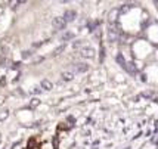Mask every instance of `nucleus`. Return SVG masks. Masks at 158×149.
<instances>
[{"label": "nucleus", "instance_id": "39448f33", "mask_svg": "<svg viewBox=\"0 0 158 149\" xmlns=\"http://www.w3.org/2000/svg\"><path fill=\"white\" fill-rule=\"evenodd\" d=\"M40 87H41V90L49 92V90L53 89V84H52V81H50V80H47V78H43V80L40 81Z\"/></svg>", "mask_w": 158, "mask_h": 149}, {"label": "nucleus", "instance_id": "6ab92c4d", "mask_svg": "<svg viewBox=\"0 0 158 149\" xmlns=\"http://www.w3.org/2000/svg\"><path fill=\"white\" fill-rule=\"evenodd\" d=\"M0 145H2V134H0Z\"/></svg>", "mask_w": 158, "mask_h": 149}, {"label": "nucleus", "instance_id": "9b49d317", "mask_svg": "<svg viewBox=\"0 0 158 149\" xmlns=\"http://www.w3.org/2000/svg\"><path fill=\"white\" fill-rule=\"evenodd\" d=\"M124 69H126V71H127V73H130V74H135V73H136V68L133 67V64H129V62L126 64Z\"/></svg>", "mask_w": 158, "mask_h": 149}, {"label": "nucleus", "instance_id": "6e6552de", "mask_svg": "<svg viewBox=\"0 0 158 149\" xmlns=\"http://www.w3.org/2000/svg\"><path fill=\"white\" fill-rule=\"evenodd\" d=\"M115 61H117V64H118L121 68H124V67H126V64H127V61L124 59V56H123V53H117V56H115Z\"/></svg>", "mask_w": 158, "mask_h": 149}, {"label": "nucleus", "instance_id": "f03ea898", "mask_svg": "<svg viewBox=\"0 0 158 149\" xmlns=\"http://www.w3.org/2000/svg\"><path fill=\"white\" fill-rule=\"evenodd\" d=\"M78 55L81 58H84V59H92L96 55V50L92 46H83L80 50H78Z\"/></svg>", "mask_w": 158, "mask_h": 149}, {"label": "nucleus", "instance_id": "1a4fd4ad", "mask_svg": "<svg viewBox=\"0 0 158 149\" xmlns=\"http://www.w3.org/2000/svg\"><path fill=\"white\" fill-rule=\"evenodd\" d=\"M73 39H74V33H71V31H65L62 34V37H61L62 41H68V40H73Z\"/></svg>", "mask_w": 158, "mask_h": 149}, {"label": "nucleus", "instance_id": "20e7f679", "mask_svg": "<svg viewBox=\"0 0 158 149\" xmlns=\"http://www.w3.org/2000/svg\"><path fill=\"white\" fill-rule=\"evenodd\" d=\"M52 25H53L55 30H64L67 27V22L62 16H55V18L52 19Z\"/></svg>", "mask_w": 158, "mask_h": 149}, {"label": "nucleus", "instance_id": "ddd939ff", "mask_svg": "<svg viewBox=\"0 0 158 149\" xmlns=\"http://www.w3.org/2000/svg\"><path fill=\"white\" fill-rule=\"evenodd\" d=\"M7 117H9V109H3V111H0V121H5Z\"/></svg>", "mask_w": 158, "mask_h": 149}, {"label": "nucleus", "instance_id": "a211bd4d", "mask_svg": "<svg viewBox=\"0 0 158 149\" xmlns=\"http://www.w3.org/2000/svg\"><path fill=\"white\" fill-rule=\"evenodd\" d=\"M43 59H45L43 56H39V58H36V59H34V64H39V62H41Z\"/></svg>", "mask_w": 158, "mask_h": 149}, {"label": "nucleus", "instance_id": "aec40b11", "mask_svg": "<svg viewBox=\"0 0 158 149\" xmlns=\"http://www.w3.org/2000/svg\"><path fill=\"white\" fill-rule=\"evenodd\" d=\"M2 149H5V148H2Z\"/></svg>", "mask_w": 158, "mask_h": 149}, {"label": "nucleus", "instance_id": "2eb2a0df", "mask_svg": "<svg viewBox=\"0 0 158 149\" xmlns=\"http://www.w3.org/2000/svg\"><path fill=\"white\" fill-rule=\"evenodd\" d=\"M31 93H33V94H39V93H41V87H40V86L33 87V89H31Z\"/></svg>", "mask_w": 158, "mask_h": 149}, {"label": "nucleus", "instance_id": "9d476101", "mask_svg": "<svg viewBox=\"0 0 158 149\" xmlns=\"http://www.w3.org/2000/svg\"><path fill=\"white\" fill-rule=\"evenodd\" d=\"M83 46H84V41H83V40H75V41L73 43V49H78V50H80Z\"/></svg>", "mask_w": 158, "mask_h": 149}, {"label": "nucleus", "instance_id": "f257e3e1", "mask_svg": "<svg viewBox=\"0 0 158 149\" xmlns=\"http://www.w3.org/2000/svg\"><path fill=\"white\" fill-rule=\"evenodd\" d=\"M120 33H121V30H120V25L117 24V22H111L109 24V30H108V40L109 41H117L118 39H120Z\"/></svg>", "mask_w": 158, "mask_h": 149}, {"label": "nucleus", "instance_id": "f3484780", "mask_svg": "<svg viewBox=\"0 0 158 149\" xmlns=\"http://www.w3.org/2000/svg\"><path fill=\"white\" fill-rule=\"evenodd\" d=\"M129 9H131V5H124V6H123L121 9H120V12H121V13H126Z\"/></svg>", "mask_w": 158, "mask_h": 149}, {"label": "nucleus", "instance_id": "0eeeda50", "mask_svg": "<svg viewBox=\"0 0 158 149\" xmlns=\"http://www.w3.org/2000/svg\"><path fill=\"white\" fill-rule=\"evenodd\" d=\"M74 73L73 71H64L61 74V78H62V81H73L74 80Z\"/></svg>", "mask_w": 158, "mask_h": 149}, {"label": "nucleus", "instance_id": "4468645a", "mask_svg": "<svg viewBox=\"0 0 158 149\" xmlns=\"http://www.w3.org/2000/svg\"><path fill=\"white\" fill-rule=\"evenodd\" d=\"M39 105H40V100L36 99V98H34V99L30 102V106H31V108H36V106H39Z\"/></svg>", "mask_w": 158, "mask_h": 149}, {"label": "nucleus", "instance_id": "423d86ee", "mask_svg": "<svg viewBox=\"0 0 158 149\" xmlns=\"http://www.w3.org/2000/svg\"><path fill=\"white\" fill-rule=\"evenodd\" d=\"M75 16H77V12H75V11H67V12L64 13L62 18H64L65 22L68 24V22H73V21L75 19Z\"/></svg>", "mask_w": 158, "mask_h": 149}, {"label": "nucleus", "instance_id": "f8f14e48", "mask_svg": "<svg viewBox=\"0 0 158 149\" xmlns=\"http://www.w3.org/2000/svg\"><path fill=\"white\" fill-rule=\"evenodd\" d=\"M65 47H67L65 45H61V46H58V47H56V49L53 50V55H55V56H58V55H61V53H62V52L65 50Z\"/></svg>", "mask_w": 158, "mask_h": 149}, {"label": "nucleus", "instance_id": "7ed1b4c3", "mask_svg": "<svg viewBox=\"0 0 158 149\" xmlns=\"http://www.w3.org/2000/svg\"><path fill=\"white\" fill-rule=\"evenodd\" d=\"M89 71V65L86 62H75L73 65V73H78V74H83V73H87Z\"/></svg>", "mask_w": 158, "mask_h": 149}, {"label": "nucleus", "instance_id": "dca6fc26", "mask_svg": "<svg viewBox=\"0 0 158 149\" xmlns=\"http://www.w3.org/2000/svg\"><path fill=\"white\" fill-rule=\"evenodd\" d=\"M31 55H33V52H31V50H24V52H22V58H24V59L30 58Z\"/></svg>", "mask_w": 158, "mask_h": 149}]
</instances>
